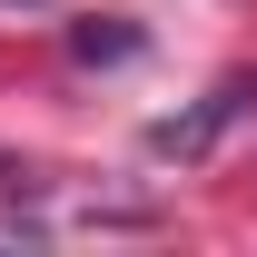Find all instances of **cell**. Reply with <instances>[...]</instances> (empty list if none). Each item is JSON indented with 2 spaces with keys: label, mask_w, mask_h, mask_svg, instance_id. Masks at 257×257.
I'll return each instance as SVG.
<instances>
[{
  "label": "cell",
  "mask_w": 257,
  "mask_h": 257,
  "mask_svg": "<svg viewBox=\"0 0 257 257\" xmlns=\"http://www.w3.org/2000/svg\"><path fill=\"white\" fill-rule=\"evenodd\" d=\"M227 109H237V89H218L208 109H198V119H168V128H159V159H198V149H208V139L227 128Z\"/></svg>",
  "instance_id": "1"
},
{
  "label": "cell",
  "mask_w": 257,
  "mask_h": 257,
  "mask_svg": "<svg viewBox=\"0 0 257 257\" xmlns=\"http://www.w3.org/2000/svg\"><path fill=\"white\" fill-rule=\"evenodd\" d=\"M128 50H139L128 30H79V60H128Z\"/></svg>",
  "instance_id": "2"
}]
</instances>
